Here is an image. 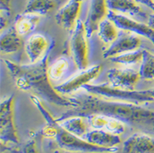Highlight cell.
Returning <instances> with one entry per match:
<instances>
[{
  "instance_id": "1",
  "label": "cell",
  "mask_w": 154,
  "mask_h": 153,
  "mask_svg": "<svg viewBox=\"0 0 154 153\" xmlns=\"http://www.w3.org/2000/svg\"><path fill=\"white\" fill-rule=\"evenodd\" d=\"M68 99L71 106L57 119V121L76 115L87 117L93 114H102L139 130L154 133V108L138 103L106 99L89 93H80Z\"/></svg>"
},
{
  "instance_id": "10",
  "label": "cell",
  "mask_w": 154,
  "mask_h": 153,
  "mask_svg": "<svg viewBox=\"0 0 154 153\" xmlns=\"http://www.w3.org/2000/svg\"><path fill=\"white\" fill-rule=\"evenodd\" d=\"M54 42L48 41L41 34H35L26 42L25 51L30 63H35L44 58L54 48Z\"/></svg>"
},
{
  "instance_id": "7",
  "label": "cell",
  "mask_w": 154,
  "mask_h": 153,
  "mask_svg": "<svg viewBox=\"0 0 154 153\" xmlns=\"http://www.w3.org/2000/svg\"><path fill=\"white\" fill-rule=\"evenodd\" d=\"M107 17L115 23L118 29L145 37L154 45V29L148 24L134 21L126 15L120 14L112 11H109Z\"/></svg>"
},
{
  "instance_id": "30",
  "label": "cell",
  "mask_w": 154,
  "mask_h": 153,
  "mask_svg": "<svg viewBox=\"0 0 154 153\" xmlns=\"http://www.w3.org/2000/svg\"><path fill=\"white\" fill-rule=\"evenodd\" d=\"M153 12H154V9H153Z\"/></svg>"
},
{
  "instance_id": "19",
  "label": "cell",
  "mask_w": 154,
  "mask_h": 153,
  "mask_svg": "<svg viewBox=\"0 0 154 153\" xmlns=\"http://www.w3.org/2000/svg\"><path fill=\"white\" fill-rule=\"evenodd\" d=\"M56 6L54 0H28L24 12L25 13L45 16Z\"/></svg>"
},
{
  "instance_id": "12",
  "label": "cell",
  "mask_w": 154,
  "mask_h": 153,
  "mask_svg": "<svg viewBox=\"0 0 154 153\" xmlns=\"http://www.w3.org/2000/svg\"><path fill=\"white\" fill-rule=\"evenodd\" d=\"M81 2L69 0L64 6L57 12L55 21L59 26L67 30H72L79 21V15L81 9Z\"/></svg>"
},
{
  "instance_id": "29",
  "label": "cell",
  "mask_w": 154,
  "mask_h": 153,
  "mask_svg": "<svg viewBox=\"0 0 154 153\" xmlns=\"http://www.w3.org/2000/svg\"><path fill=\"white\" fill-rule=\"evenodd\" d=\"M75 1H78V2H81V3H82L84 0H75Z\"/></svg>"
},
{
  "instance_id": "21",
  "label": "cell",
  "mask_w": 154,
  "mask_h": 153,
  "mask_svg": "<svg viewBox=\"0 0 154 153\" xmlns=\"http://www.w3.org/2000/svg\"><path fill=\"white\" fill-rule=\"evenodd\" d=\"M118 29L115 23L107 17L99 24L97 32L99 38L103 43L112 44L118 37Z\"/></svg>"
},
{
  "instance_id": "26",
  "label": "cell",
  "mask_w": 154,
  "mask_h": 153,
  "mask_svg": "<svg viewBox=\"0 0 154 153\" xmlns=\"http://www.w3.org/2000/svg\"><path fill=\"white\" fill-rule=\"evenodd\" d=\"M12 12V0H0V17H10Z\"/></svg>"
},
{
  "instance_id": "28",
  "label": "cell",
  "mask_w": 154,
  "mask_h": 153,
  "mask_svg": "<svg viewBox=\"0 0 154 153\" xmlns=\"http://www.w3.org/2000/svg\"><path fill=\"white\" fill-rule=\"evenodd\" d=\"M148 25L154 29V13H152L148 17Z\"/></svg>"
},
{
  "instance_id": "5",
  "label": "cell",
  "mask_w": 154,
  "mask_h": 153,
  "mask_svg": "<svg viewBox=\"0 0 154 153\" xmlns=\"http://www.w3.org/2000/svg\"><path fill=\"white\" fill-rule=\"evenodd\" d=\"M13 95L5 97L0 103V139L2 146L19 144L13 117Z\"/></svg>"
},
{
  "instance_id": "11",
  "label": "cell",
  "mask_w": 154,
  "mask_h": 153,
  "mask_svg": "<svg viewBox=\"0 0 154 153\" xmlns=\"http://www.w3.org/2000/svg\"><path fill=\"white\" fill-rule=\"evenodd\" d=\"M140 45L141 39L138 36L122 32L115 41L104 51L103 56L105 59H110L122 53L139 49Z\"/></svg>"
},
{
  "instance_id": "4",
  "label": "cell",
  "mask_w": 154,
  "mask_h": 153,
  "mask_svg": "<svg viewBox=\"0 0 154 153\" xmlns=\"http://www.w3.org/2000/svg\"><path fill=\"white\" fill-rule=\"evenodd\" d=\"M88 38L85 24L79 20L71 30L70 50L73 62L80 71L85 70L89 63Z\"/></svg>"
},
{
  "instance_id": "3",
  "label": "cell",
  "mask_w": 154,
  "mask_h": 153,
  "mask_svg": "<svg viewBox=\"0 0 154 153\" xmlns=\"http://www.w3.org/2000/svg\"><path fill=\"white\" fill-rule=\"evenodd\" d=\"M57 146L69 152L80 153H115L118 147H103L89 143L85 139L72 134L58 124L57 134L55 138Z\"/></svg>"
},
{
  "instance_id": "17",
  "label": "cell",
  "mask_w": 154,
  "mask_h": 153,
  "mask_svg": "<svg viewBox=\"0 0 154 153\" xmlns=\"http://www.w3.org/2000/svg\"><path fill=\"white\" fill-rule=\"evenodd\" d=\"M22 42L14 26L10 27L1 33L0 48L3 54L17 53L21 49Z\"/></svg>"
},
{
  "instance_id": "27",
  "label": "cell",
  "mask_w": 154,
  "mask_h": 153,
  "mask_svg": "<svg viewBox=\"0 0 154 153\" xmlns=\"http://www.w3.org/2000/svg\"><path fill=\"white\" fill-rule=\"evenodd\" d=\"M137 3H142V4H144L148 8H150L153 11L154 9V0H135Z\"/></svg>"
},
{
  "instance_id": "23",
  "label": "cell",
  "mask_w": 154,
  "mask_h": 153,
  "mask_svg": "<svg viewBox=\"0 0 154 153\" xmlns=\"http://www.w3.org/2000/svg\"><path fill=\"white\" fill-rule=\"evenodd\" d=\"M70 68V62L65 57H61L48 68V75L51 80L57 81L66 75Z\"/></svg>"
},
{
  "instance_id": "15",
  "label": "cell",
  "mask_w": 154,
  "mask_h": 153,
  "mask_svg": "<svg viewBox=\"0 0 154 153\" xmlns=\"http://www.w3.org/2000/svg\"><path fill=\"white\" fill-rule=\"evenodd\" d=\"M83 139L89 143L103 147H116L122 142V139L119 135L103 130L89 131L84 136Z\"/></svg>"
},
{
  "instance_id": "16",
  "label": "cell",
  "mask_w": 154,
  "mask_h": 153,
  "mask_svg": "<svg viewBox=\"0 0 154 153\" xmlns=\"http://www.w3.org/2000/svg\"><path fill=\"white\" fill-rule=\"evenodd\" d=\"M107 7L109 11L130 16L145 17L139 3L135 0H107Z\"/></svg>"
},
{
  "instance_id": "8",
  "label": "cell",
  "mask_w": 154,
  "mask_h": 153,
  "mask_svg": "<svg viewBox=\"0 0 154 153\" xmlns=\"http://www.w3.org/2000/svg\"><path fill=\"white\" fill-rule=\"evenodd\" d=\"M108 12L107 0H90L89 11L84 23L88 38L98 31L99 24L107 17Z\"/></svg>"
},
{
  "instance_id": "14",
  "label": "cell",
  "mask_w": 154,
  "mask_h": 153,
  "mask_svg": "<svg viewBox=\"0 0 154 153\" xmlns=\"http://www.w3.org/2000/svg\"><path fill=\"white\" fill-rule=\"evenodd\" d=\"M90 126L94 130H106L113 134L120 135L125 132V124L116 118L102 114H93L87 116Z\"/></svg>"
},
{
  "instance_id": "20",
  "label": "cell",
  "mask_w": 154,
  "mask_h": 153,
  "mask_svg": "<svg viewBox=\"0 0 154 153\" xmlns=\"http://www.w3.org/2000/svg\"><path fill=\"white\" fill-rule=\"evenodd\" d=\"M84 118L82 116H71L58 121L63 129L71 133L72 134L83 138L87 133V126H86Z\"/></svg>"
},
{
  "instance_id": "2",
  "label": "cell",
  "mask_w": 154,
  "mask_h": 153,
  "mask_svg": "<svg viewBox=\"0 0 154 153\" xmlns=\"http://www.w3.org/2000/svg\"><path fill=\"white\" fill-rule=\"evenodd\" d=\"M52 50L49 51L42 60L35 63L17 65L11 61L5 60V65L19 89L33 92L42 99L57 106L71 107V101L62 97L50 83L48 60Z\"/></svg>"
},
{
  "instance_id": "6",
  "label": "cell",
  "mask_w": 154,
  "mask_h": 153,
  "mask_svg": "<svg viewBox=\"0 0 154 153\" xmlns=\"http://www.w3.org/2000/svg\"><path fill=\"white\" fill-rule=\"evenodd\" d=\"M101 71L102 66L99 64L86 68L85 70L80 71V72L75 75L74 76L66 80L65 82L55 86V89L61 94H71L94 81L99 75Z\"/></svg>"
},
{
  "instance_id": "25",
  "label": "cell",
  "mask_w": 154,
  "mask_h": 153,
  "mask_svg": "<svg viewBox=\"0 0 154 153\" xmlns=\"http://www.w3.org/2000/svg\"><path fill=\"white\" fill-rule=\"evenodd\" d=\"M16 153H42L36 142L35 139L33 137L29 140H27L23 144H21L18 147Z\"/></svg>"
},
{
  "instance_id": "18",
  "label": "cell",
  "mask_w": 154,
  "mask_h": 153,
  "mask_svg": "<svg viewBox=\"0 0 154 153\" xmlns=\"http://www.w3.org/2000/svg\"><path fill=\"white\" fill-rule=\"evenodd\" d=\"M40 17L38 15L30 13H21L17 16L14 23V28L20 36L26 35L32 32L39 23Z\"/></svg>"
},
{
  "instance_id": "22",
  "label": "cell",
  "mask_w": 154,
  "mask_h": 153,
  "mask_svg": "<svg viewBox=\"0 0 154 153\" xmlns=\"http://www.w3.org/2000/svg\"><path fill=\"white\" fill-rule=\"evenodd\" d=\"M141 79L144 80H154V54L143 49V58L139 70Z\"/></svg>"
},
{
  "instance_id": "24",
  "label": "cell",
  "mask_w": 154,
  "mask_h": 153,
  "mask_svg": "<svg viewBox=\"0 0 154 153\" xmlns=\"http://www.w3.org/2000/svg\"><path fill=\"white\" fill-rule=\"evenodd\" d=\"M143 50V49H137V50L131 51V52H127V53H122L117 56L111 57L109 60L114 63H119L122 65H134L139 62L140 63L142 61Z\"/></svg>"
},
{
  "instance_id": "13",
  "label": "cell",
  "mask_w": 154,
  "mask_h": 153,
  "mask_svg": "<svg viewBox=\"0 0 154 153\" xmlns=\"http://www.w3.org/2000/svg\"><path fill=\"white\" fill-rule=\"evenodd\" d=\"M122 153H154V137L137 133L124 142Z\"/></svg>"
},
{
  "instance_id": "9",
  "label": "cell",
  "mask_w": 154,
  "mask_h": 153,
  "mask_svg": "<svg viewBox=\"0 0 154 153\" xmlns=\"http://www.w3.org/2000/svg\"><path fill=\"white\" fill-rule=\"evenodd\" d=\"M107 77L111 85L122 89H134L141 79L139 71L132 68H112L107 72Z\"/></svg>"
}]
</instances>
